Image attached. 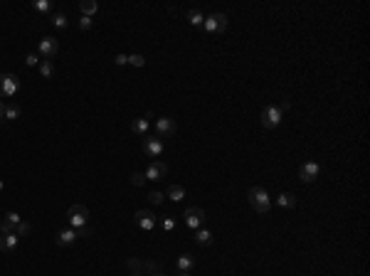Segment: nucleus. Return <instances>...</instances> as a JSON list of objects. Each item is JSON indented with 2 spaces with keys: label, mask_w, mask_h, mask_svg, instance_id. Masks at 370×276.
Listing matches in <instances>:
<instances>
[{
  "label": "nucleus",
  "mask_w": 370,
  "mask_h": 276,
  "mask_svg": "<svg viewBox=\"0 0 370 276\" xmlns=\"http://www.w3.org/2000/svg\"><path fill=\"white\" fill-rule=\"evenodd\" d=\"M247 200H249V205L254 212H259V214H267L269 209H272V198H269V193L264 190V188H249V193H247Z\"/></svg>",
  "instance_id": "f257e3e1"
},
{
  "label": "nucleus",
  "mask_w": 370,
  "mask_h": 276,
  "mask_svg": "<svg viewBox=\"0 0 370 276\" xmlns=\"http://www.w3.org/2000/svg\"><path fill=\"white\" fill-rule=\"evenodd\" d=\"M67 222H70L72 229H79V227L89 224V209L84 205H72L67 209Z\"/></svg>",
  "instance_id": "f03ea898"
},
{
  "label": "nucleus",
  "mask_w": 370,
  "mask_h": 276,
  "mask_svg": "<svg viewBox=\"0 0 370 276\" xmlns=\"http://www.w3.org/2000/svg\"><path fill=\"white\" fill-rule=\"evenodd\" d=\"M17 89H20V79H17L12 71L0 74V96L10 99V96H15V94H17Z\"/></svg>",
  "instance_id": "7ed1b4c3"
},
{
  "label": "nucleus",
  "mask_w": 370,
  "mask_h": 276,
  "mask_svg": "<svg viewBox=\"0 0 370 276\" xmlns=\"http://www.w3.org/2000/svg\"><path fill=\"white\" fill-rule=\"evenodd\" d=\"M279 124H282V109L274 106V104L264 106L262 109V126L264 129H277Z\"/></svg>",
  "instance_id": "20e7f679"
},
{
  "label": "nucleus",
  "mask_w": 370,
  "mask_h": 276,
  "mask_svg": "<svg viewBox=\"0 0 370 276\" xmlns=\"http://www.w3.org/2000/svg\"><path fill=\"white\" fill-rule=\"evenodd\" d=\"M203 27H205V32H210V35L224 32V27H227V15H224V12H213L210 17H205Z\"/></svg>",
  "instance_id": "39448f33"
},
{
  "label": "nucleus",
  "mask_w": 370,
  "mask_h": 276,
  "mask_svg": "<svg viewBox=\"0 0 370 276\" xmlns=\"http://www.w3.org/2000/svg\"><path fill=\"white\" fill-rule=\"evenodd\" d=\"M57 52H60V40H55V37H42L40 40V45H37V55L40 57L52 60Z\"/></svg>",
  "instance_id": "423d86ee"
},
{
  "label": "nucleus",
  "mask_w": 370,
  "mask_h": 276,
  "mask_svg": "<svg viewBox=\"0 0 370 276\" xmlns=\"http://www.w3.org/2000/svg\"><path fill=\"white\" fill-rule=\"evenodd\" d=\"M183 217H185V224L195 232V229H200L203 222H205V209H203V207H188Z\"/></svg>",
  "instance_id": "0eeeda50"
},
{
  "label": "nucleus",
  "mask_w": 370,
  "mask_h": 276,
  "mask_svg": "<svg viewBox=\"0 0 370 276\" xmlns=\"http://www.w3.org/2000/svg\"><path fill=\"white\" fill-rule=\"evenodd\" d=\"M136 224H139V229H144V232H153V229L158 227V217H155L150 209H139V212H136Z\"/></svg>",
  "instance_id": "6e6552de"
},
{
  "label": "nucleus",
  "mask_w": 370,
  "mask_h": 276,
  "mask_svg": "<svg viewBox=\"0 0 370 276\" xmlns=\"http://www.w3.org/2000/svg\"><path fill=\"white\" fill-rule=\"evenodd\" d=\"M175 131H178V126H175V121H173L170 116H160V119H155V134H158L160 138L175 136Z\"/></svg>",
  "instance_id": "1a4fd4ad"
},
{
  "label": "nucleus",
  "mask_w": 370,
  "mask_h": 276,
  "mask_svg": "<svg viewBox=\"0 0 370 276\" xmlns=\"http://www.w3.org/2000/svg\"><path fill=\"white\" fill-rule=\"evenodd\" d=\"M165 150V145H163V140L155 136V138H146L144 140V155L146 158H153V160H158V155Z\"/></svg>",
  "instance_id": "9d476101"
},
{
  "label": "nucleus",
  "mask_w": 370,
  "mask_h": 276,
  "mask_svg": "<svg viewBox=\"0 0 370 276\" xmlns=\"http://www.w3.org/2000/svg\"><path fill=\"white\" fill-rule=\"evenodd\" d=\"M318 173H321V165H318L316 160H308V163L301 165L298 178H301V183H313V180L318 178Z\"/></svg>",
  "instance_id": "9b49d317"
},
{
  "label": "nucleus",
  "mask_w": 370,
  "mask_h": 276,
  "mask_svg": "<svg viewBox=\"0 0 370 276\" xmlns=\"http://www.w3.org/2000/svg\"><path fill=\"white\" fill-rule=\"evenodd\" d=\"M165 173H168V165L165 163H160V160H150V165L146 168V180H153V183H158V180H163L165 178Z\"/></svg>",
  "instance_id": "f8f14e48"
},
{
  "label": "nucleus",
  "mask_w": 370,
  "mask_h": 276,
  "mask_svg": "<svg viewBox=\"0 0 370 276\" xmlns=\"http://www.w3.org/2000/svg\"><path fill=\"white\" fill-rule=\"evenodd\" d=\"M175 267H178L180 274H190L193 267H195V257H190V254H180L178 262H175Z\"/></svg>",
  "instance_id": "ddd939ff"
},
{
  "label": "nucleus",
  "mask_w": 370,
  "mask_h": 276,
  "mask_svg": "<svg viewBox=\"0 0 370 276\" xmlns=\"http://www.w3.org/2000/svg\"><path fill=\"white\" fill-rule=\"evenodd\" d=\"M76 239H79V237H76V232H74L72 227H70V229L57 232V244H60V247H72Z\"/></svg>",
  "instance_id": "4468645a"
},
{
  "label": "nucleus",
  "mask_w": 370,
  "mask_h": 276,
  "mask_svg": "<svg viewBox=\"0 0 370 276\" xmlns=\"http://www.w3.org/2000/svg\"><path fill=\"white\" fill-rule=\"evenodd\" d=\"M17 242H20V237L12 232V234H2L0 237V252H12L15 247H17Z\"/></svg>",
  "instance_id": "2eb2a0df"
},
{
  "label": "nucleus",
  "mask_w": 370,
  "mask_h": 276,
  "mask_svg": "<svg viewBox=\"0 0 370 276\" xmlns=\"http://www.w3.org/2000/svg\"><path fill=\"white\" fill-rule=\"evenodd\" d=\"M195 244L198 247H210L213 244V232L210 229H195Z\"/></svg>",
  "instance_id": "dca6fc26"
},
{
  "label": "nucleus",
  "mask_w": 370,
  "mask_h": 276,
  "mask_svg": "<svg viewBox=\"0 0 370 276\" xmlns=\"http://www.w3.org/2000/svg\"><path fill=\"white\" fill-rule=\"evenodd\" d=\"M168 200L183 203V200H185V188H183V185H170V188H168Z\"/></svg>",
  "instance_id": "f3484780"
},
{
  "label": "nucleus",
  "mask_w": 370,
  "mask_h": 276,
  "mask_svg": "<svg viewBox=\"0 0 370 276\" xmlns=\"http://www.w3.org/2000/svg\"><path fill=\"white\" fill-rule=\"evenodd\" d=\"M15 119H20V106L17 104H5L2 121H15Z\"/></svg>",
  "instance_id": "a211bd4d"
},
{
  "label": "nucleus",
  "mask_w": 370,
  "mask_h": 276,
  "mask_svg": "<svg viewBox=\"0 0 370 276\" xmlns=\"http://www.w3.org/2000/svg\"><path fill=\"white\" fill-rule=\"evenodd\" d=\"M96 10H99V2H94V0H84V2H79V12L86 15V17H91Z\"/></svg>",
  "instance_id": "6ab92c4d"
},
{
  "label": "nucleus",
  "mask_w": 370,
  "mask_h": 276,
  "mask_svg": "<svg viewBox=\"0 0 370 276\" xmlns=\"http://www.w3.org/2000/svg\"><path fill=\"white\" fill-rule=\"evenodd\" d=\"M131 131H134L136 136H146L148 134V121L146 119H134V121H131Z\"/></svg>",
  "instance_id": "aec40b11"
},
{
  "label": "nucleus",
  "mask_w": 370,
  "mask_h": 276,
  "mask_svg": "<svg viewBox=\"0 0 370 276\" xmlns=\"http://www.w3.org/2000/svg\"><path fill=\"white\" fill-rule=\"evenodd\" d=\"M277 205L292 209V207H296V195H292V193H282V195L277 198Z\"/></svg>",
  "instance_id": "412c9836"
},
{
  "label": "nucleus",
  "mask_w": 370,
  "mask_h": 276,
  "mask_svg": "<svg viewBox=\"0 0 370 276\" xmlns=\"http://www.w3.org/2000/svg\"><path fill=\"white\" fill-rule=\"evenodd\" d=\"M40 74H42V79H52V74H55V65H52L50 60H42V62H40Z\"/></svg>",
  "instance_id": "4be33fe9"
},
{
  "label": "nucleus",
  "mask_w": 370,
  "mask_h": 276,
  "mask_svg": "<svg viewBox=\"0 0 370 276\" xmlns=\"http://www.w3.org/2000/svg\"><path fill=\"white\" fill-rule=\"evenodd\" d=\"M188 22H190V25H195V27H200V25L205 22V17H203V12H200V10H190V12H188Z\"/></svg>",
  "instance_id": "5701e85b"
},
{
  "label": "nucleus",
  "mask_w": 370,
  "mask_h": 276,
  "mask_svg": "<svg viewBox=\"0 0 370 276\" xmlns=\"http://www.w3.org/2000/svg\"><path fill=\"white\" fill-rule=\"evenodd\" d=\"M52 25H55L57 30H65V27L70 25V20H67L65 12H57V15H52Z\"/></svg>",
  "instance_id": "b1692460"
},
{
  "label": "nucleus",
  "mask_w": 370,
  "mask_h": 276,
  "mask_svg": "<svg viewBox=\"0 0 370 276\" xmlns=\"http://www.w3.org/2000/svg\"><path fill=\"white\" fill-rule=\"evenodd\" d=\"M148 203H150V205H163V203H165V195H163L160 190H150V193H148Z\"/></svg>",
  "instance_id": "393cba45"
},
{
  "label": "nucleus",
  "mask_w": 370,
  "mask_h": 276,
  "mask_svg": "<svg viewBox=\"0 0 370 276\" xmlns=\"http://www.w3.org/2000/svg\"><path fill=\"white\" fill-rule=\"evenodd\" d=\"M32 10H37V12H50V10H52V2H50V0H35V2H32Z\"/></svg>",
  "instance_id": "a878e982"
},
{
  "label": "nucleus",
  "mask_w": 370,
  "mask_h": 276,
  "mask_svg": "<svg viewBox=\"0 0 370 276\" xmlns=\"http://www.w3.org/2000/svg\"><path fill=\"white\" fill-rule=\"evenodd\" d=\"M131 185L144 188V185H146V175H144V173H139V170H136V173H131Z\"/></svg>",
  "instance_id": "bb28decb"
},
{
  "label": "nucleus",
  "mask_w": 370,
  "mask_h": 276,
  "mask_svg": "<svg viewBox=\"0 0 370 276\" xmlns=\"http://www.w3.org/2000/svg\"><path fill=\"white\" fill-rule=\"evenodd\" d=\"M30 232H32V227H30V222H20V224L15 227V234H17V237H27Z\"/></svg>",
  "instance_id": "cd10ccee"
},
{
  "label": "nucleus",
  "mask_w": 370,
  "mask_h": 276,
  "mask_svg": "<svg viewBox=\"0 0 370 276\" xmlns=\"http://www.w3.org/2000/svg\"><path fill=\"white\" fill-rule=\"evenodd\" d=\"M129 65H134V67H144V65H146V57H144V55H129Z\"/></svg>",
  "instance_id": "c85d7f7f"
},
{
  "label": "nucleus",
  "mask_w": 370,
  "mask_h": 276,
  "mask_svg": "<svg viewBox=\"0 0 370 276\" xmlns=\"http://www.w3.org/2000/svg\"><path fill=\"white\" fill-rule=\"evenodd\" d=\"M129 269H131V274H141V272H144V264L131 257V259H129Z\"/></svg>",
  "instance_id": "c756f323"
},
{
  "label": "nucleus",
  "mask_w": 370,
  "mask_h": 276,
  "mask_svg": "<svg viewBox=\"0 0 370 276\" xmlns=\"http://www.w3.org/2000/svg\"><path fill=\"white\" fill-rule=\"evenodd\" d=\"M91 25H94V17H86V15L79 17V30H91Z\"/></svg>",
  "instance_id": "7c9ffc66"
},
{
  "label": "nucleus",
  "mask_w": 370,
  "mask_h": 276,
  "mask_svg": "<svg viewBox=\"0 0 370 276\" xmlns=\"http://www.w3.org/2000/svg\"><path fill=\"white\" fill-rule=\"evenodd\" d=\"M25 65H27V67H37V65H40V55H37V52H30V55L25 57Z\"/></svg>",
  "instance_id": "2f4dec72"
},
{
  "label": "nucleus",
  "mask_w": 370,
  "mask_h": 276,
  "mask_svg": "<svg viewBox=\"0 0 370 276\" xmlns=\"http://www.w3.org/2000/svg\"><path fill=\"white\" fill-rule=\"evenodd\" d=\"M74 232H76V237H84V239L94 234V229H91L89 224H84V227H79V229H74Z\"/></svg>",
  "instance_id": "473e14b6"
},
{
  "label": "nucleus",
  "mask_w": 370,
  "mask_h": 276,
  "mask_svg": "<svg viewBox=\"0 0 370 276\" xmlns=\"http://www.w3.org/2000/svg\"><path fill=\"white\" fill-rule=\"evenodd\" d=\"M15 232V224H10L7 219H2L0 222V234H12Z\"/></svg>",
  "instance_id": "72a5a7b5"
},
{
  "label": "nucleus",
  "mask_w": 370,
  "mask_h": 276,
  "mask_svg": "<svg viewBox=\"0 0 370 276\" xmlns=\"http://www.w3.org/2000/svg\"><path fill=\"white\" fill-rule=\"evenodd\" d=\"M144 269H146L148 274H160V264H155V262H146Z\"/></svg>",
  "instance_id": "f704fd0d"
},
{
  "label": "nucleus",
  "mask_w": 370,
  "mask_h": 276,
  "mask_svg": "<svg viewBox=\"0 0 370 276\" xmlns=\"http://www.w3.org/2000/svg\"><path fill=\"white\" fill-rule=\"evenodd\" d=\"M5 219H7V222H10V224H15V227H17V224H20V222H22V219H20V214H17V212H7V214H5Z\"/></svg>",
  "instance_id": "c9c22d12"
},
{
  "label": "nucleus",
  "mask_w": 370,
  "mask_h": 276,
  "mask_svg": "<svg viewBox=\"0 0 370 276\" xmlns=\"http://www.w3.org/2000/svg\"><path fill=\"white\" fill-rule=\"evenodd\" d=\"M175 229V219L173 217H165L163 219V232H173Z\"/></svg>",
  "instance_id": "e433bc0d"
},
{
  "label": "nucleus",
  "mask_w": 370,
  "mask_h": 276,
  "mask_svg": "<svg viewBox=\"0 0 370 276\" xmlns=\"http://www.w3.org/2000/svg\"><path fill=\"white\" fill-rule=\"evenodd\" d=\"M114 62H116V67H124V65H129V55H116Z\"/></svg>",
  "instance_id": "4c0bfd02"
},
{
  "label": "nucleus",
  "mask_w": 370,
  "mask_h": 276,
  "mask_svg": "<svg viewBox=\"0 0 370 276\" xmlns=\"http://www.w3.org/2000/svg\"><path fill=\"white\" fill-rule=\"evenodd\" d=\"M279 109H282V114H284V111H287V109H292V101H289V99H284V101H282V106H279Z\"/></svg>",
  "instance_id": "58836bf2"
},
{
  "label": "nucleus",
  "mask_w": 370,
  "mask_h": 276,
  "mask_svg": "<svg viewBox=\"0 0 370 276\" xmlns=\"http://www.w3.org/2000/svg\"><path fill=\"white\" fill-rule=\"evenodd\" d=\"M2 111H5V101H0V119H2Z\"/></svg>",
  "instance_id": "ea45409f"
},
{
  "label": "nucleus",
  "mask_w": 370,
  "mask_h": 276,
  "mask_svg": "<svg viewBox=\"0 0 370 276\" xmlns=\"http://www.w3.org/2000/svg\"><path fill=\"white\" fill-rule=\"evenodd\" d=\"M150 276H165V274H163V272H160V274H150Z\"/></svg>",
  "instance_id": "a19ab883"
},
{
  "label": "nucleus",
  "mask_w": 370,
  "mask_h": 276,
  "mask_svg": "<svg viewBox=\"0 0 370 276\" xmlns=\"http://www.w3.org/2000/svg\"><path fill=\"white\" fill-rule=\"evenodd\" d=\"M2 188H5V185H2V180H0V190H2Z\"/></svg>",
  "instance_id": "79ce46f5"
},
{
  "label": "nucleus",
  "mask_w": 370,
  "mask_h": 276,
  "mask_svg": "<svg viewBox=\"0 0 370 276\" xmlns=\"http://www.w3.org/2000/svg\"><path fill=\"white\" fill-rule=\"evenodd\" d=\"M129 276H144V274H129Z\"/></svg>",
  "instance_id": "37998d69"
},
{
  "label": "nucleus",
  "mask_w": 370,
  "mask_h": 276,
  "mask_svg": "<svg viewBox=\"0 0 370 276\" xmlns=\"http://www.w3.org/2000/svg\"><path fill=\"white\" fill-rule=\"evenodd\" d=\"M180 276H190V274H180Z\"/></svg>",
  "instance_id": "c03bdc74"
}]
</instances>
